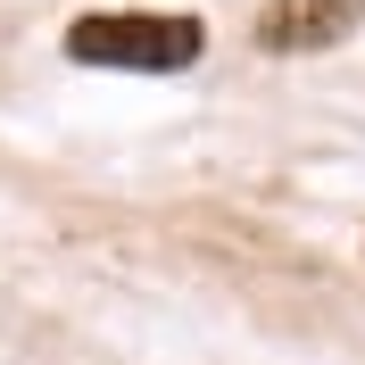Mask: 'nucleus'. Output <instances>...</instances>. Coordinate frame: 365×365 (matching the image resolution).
Wrapping results in <instances>:
<instances>
[{
    "label": "nucleus",
    "mask_w": 365,
    "mask_h": 365,
    "mask_svg": "<svg viewBox=\"0 0 365 365\" xmlns=\"http://www.w3.org/2000/svg\"><path fill=\"white\" fill-rule=\"evenodd\" d=\"M200 25L191 17H166V9H100V17H75L67 25V58L83 67H125V75H175L200 58Z\"/></svg>",
    "instance_id": "nucleus-1"
},
{
    "label": "nucleus",
    "mask_w": 365,
    "mask_h": 365,
    "mask_svg": "<svg viewBox=\"0 0 365 365\" xmlns=\"http://www.w3.org/2000/svg\"><path fill=\"white\" fill-rule=\"evenodd\" d=\"M357 17H365V0H274L257 17V42L266 50H324V42H341Z\"/></svg>",
    "instance_id": "nucleus-2"
}]
</instances>
